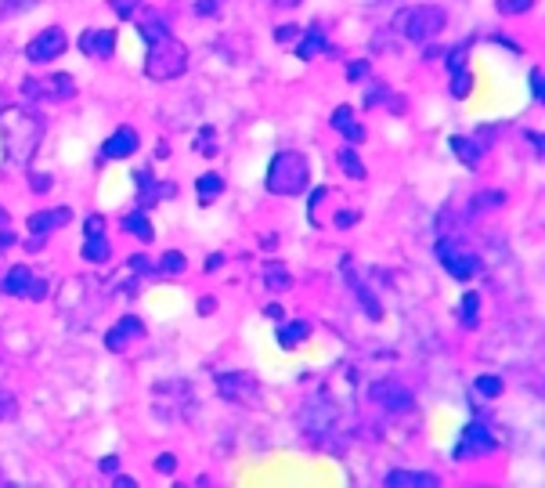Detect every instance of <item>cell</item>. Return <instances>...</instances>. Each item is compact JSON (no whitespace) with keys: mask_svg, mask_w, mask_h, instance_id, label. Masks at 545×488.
<instances>
[{"mask_svg":"<svg viewBox=\"0 0 545 488\" xmlns=\"http://www.w3.org/2000/svg\"><path fill=\"white\" fill-rule=\"evenodd\" d=\"M491 452H498L495 430H491L484 420L466 423V430H462L459 445H455V459H473V456H491Z\"/></svg>","mask_w":545,"mask_h":488,"instance_id":"9","label":"cell"},{"mask_svg":"<svg viewBox=\"0 0 545 488\" xmlns=\"http://www.w3.org/2000/svg\"><path fill=\"white\" fill-rule=\"evenodd\" d=\"M340 134H344V138H347V145H362V141H365V138H369V134H365V127H362V123H358V120H354V123H351V127H344V131H340Z\"/></svg>","mask_w":545,"mask_h":488,"instance_id":"41","label":"cell"},{"mask_svg":"<svg viewBox=\"0 0 545 488\" xmlns=\"http://www.w3.org/2000/svg\"><path fill=\"white\" fill-rule=\"evenodd\" d=\"M33 5H37V0H0V23L26 12V8H33Z\"/></svg>","mask_w":545,"mask_h":488,"instance_id":"36","label":"cell"},{"mask_svg":"<svg viewBox=\"0 0 545 488\" xmlns=\"http://www.w3.org/2000/svg\"><path fill=\"white\" fill-rule=\"evenodd\" d=\"M344 268H347V265H344ZM347 286L358 294V301H362V308H365V315H369V319H383L380 301H376V297H372V294H369V290H365V286L354 279V272H351V268H347Z\"/></svg>","mask_w":545,"mask_h":488,"instance_id":"26","label":"cell"},{"mask_svg":"<svg viewBox=\"0 0 545 488\" xmlns=\"http://www.w3.org/2000/svg\"><path fill=\"white\" fill-rule=\"evenodd\" d=\"M30 188H33L37 195H44V192L51 188V174H30Z\"/></svg>","mask_w":545,"mask_h":488,"instance_id":"45","label":"cell"},{"mask_svg":"<svg viewBox=\"0 0 545 488\" xmlns=\"http://www.w3.org/2000/svg\"><path fill=\"white\" fill-rule=\"evenodd\" d=\"M130 272H134V276H145V279H148V276H156V268L148 265V258H145V254L130 258Z\"/></svg>","mask_w":545,"mask_h":488,"instance_id":"44","label":"cell"},{"mask_svg":"<svg viewBox=\"0 0 545 488\" xmlns=\"http://www.w3.org/2000/svg\"><path fill=\"white\" fill-rule=\"evenodd\" d=\"M98 231H105V217H102V213H91V217L84 221V235H98Z\"/></svg>","mask_w":545,"mask_h":488,"instance_id":"47","label":"cell"},{"mask_svg":"<svg viewBox=\"0 0 545 488\" xmlns=\"http://www.w3.org/2000/svg\"><path fill=\"white\" fill-rule=\"evenodd\" d=\"M120 228H123V231H130L134 239H141L145 247H148V242L156 239V228H152V221H148V213H145L141 206H138V210H130V213L120 221Z\"/></svg>","mask_w":545,"mask_h":488,"instance_id":"20","label":"cell"},{"mask_svg":"<svg viewBox=\"0 0 545 488\" xmlns=\"http://www.w3.org/2000/svg\"><path fill=\"white\" fill-rule=\"evenodd\" d=\"M477 312H480V294H466L462 304H459V322L466 330H473L477 326Z\"/></svg>","mask_w":545,"mask_h":488,"instance_id":"28","label":"cell"},{"mask_svg":"<svg viewBox=\"0 0 545 488\" xmlns=\"http://www.w3.org/2000/svg\"><path fill=\"white\" fill-rule=\"evenodd\" d=\"M213 312H217V301H213V297H202V301H199V315H213Z\"/></svg>","mask_w":545,"mask_h":488,"instance_id":"52","label":"cell"},{"mask_svg":"<svg viewBox=\"0 0 545 488\" xmlns=\"http://www.w3.org/2000/svg\"><path fill=\"white\" fill-rule=\"evenodd\" d=\"M308 181H311V167H308V159H304L300 152H293V149L275 152V159L267 163L264 185H267L271 195H304Z\"/></svg>","mask_w":545,"mask_h":488,"instance_id":"2","label":"cell"},{"mask_svg":"<svg viewBox=\"0 0 545 488\" xmlns=\"http://www.w3.org/2000/svg\"><path fill=\"white\" fill-rule=\"evenodd\" d=\"M76 48H80L87 59L109 62V59L116 55V33H112V30H84Z\"/></svg>","mask_w":545,"mask_h":488,"instance_id":"14","label":"cell"},{"mask_svg":"<svg viewBox=\"0 0 545 488\" xmlns=\"http://www.w3.org/2000/svg\"><path fill=\"white\" fill-rule=\"evenodd\" d=\"M369 77H372V62H365V59H354V62H347V80L362 84V80H369Z\"/></svg>","mask_w":545,"mask_h":488,"instance_id":"37","label":"cell"},{"mask_svg":"<svg viewBox=\"0 0 545 488\" xmlns=\"http://www.w3.org/2000/svg\"><path fill=\"white\" fill-rule=\"evenodd\" d=\"M138 145H141L138 131H134V127H120V131H112V134L105 138L102 159H130V156L138 152Z\"/></svg>","mask_w":545,"mask_h":488,"instance_id":"16","label":"cell"},{"mask_svg":"<svg viewBox=\"0 0 545 488\" xmlns=\"http://www.w3.org/2000/svg\"><path fill=\"white\" fill-rule=\"evenodd\" d=\"M372 402H376L380 409H387V412H405V409H412V394H408V387H401L398 380H380V384H372Z\"/></svg>","mask_w":545,"mask_h":488,"instance_id":"13","label":"cell"},{"mask_svg":"<svg viewBox=\"0 0 545 488\" xmlns=\"http://www.w3.org/2000/svg\"><path fill=\"white\" fill-rule=\"evenodd\" d=\"M502 203H505V195H502V192L484 188L480 195H473V199H469V210H473V213H480V210H495V206H502Z\"/></svg>","mask_w":545,"mask_h":488,"instance_id":"29","label":"cell"},{"mask_svg":"<svg viewBox=\"0 0 545 488\" xmlns=\"http://www.w3.org/2000/svg\"><path fill=\"white\" fill-rule=\"evenodd\" d=\"M156 470H159V474H174V470H177V456H170V452L159 456V459H156Z\"/></svg>","mask_w":545,"mask_h":488,"instance_id":"49","label":"cell"},{"mask_svg":"<svg viewBox=\"0 0 545 488\" xmlns=\"http://www.w3.org/2000/svg\"><path fill=\"white\" fill-rule=\"evenodd\" d=\"M473 141H477V145H480V149H484V152H487V149H491V145H495V141H498V131H495V127H480V131H477V138H473Z\"/></svg>","mask_w":545,"mask_h":488,"instance_id":"43","label":"cell"},{"mask_svg":"<svg viewBox=\"0 0 545 488\" xmlns=\"http://www.w3.org/2000/svg\"><path fill=\"white\" fill-rule=\"evenodd\" d=\"M495 8H498V15H523L534 8V0H498Z\"/></svg>","mask_w":545,"mask_h":488,"instance_id":"35","label":"cell"},{"mask_svg":"<svg viewBox=\"0 0 545 488\" xmlns=\"http://www.w3.org/2000/svg\"><path fill=\"white\" fill-rule=\"evenodd\" d=\"M473 391L484 394V398H498V394L505 391V384H502L498 376H477V380H473Z\"/></svg>","mask_w":545,"mask_h":488,"instance_id":"31","label":"cell"},{"mask_svg":"<svg viewBox=\"0 0 545 488\" xmlns=\"http://www.w3.org/2000/svg\"><path fill=\"white\" fill-rule=\"evenodd\" d=\"M448 145H451V152L459 156V163H462V167H469V170H477V167H480L484 149H480L469 134H466V138H462V134H451V141H448Z\"/></svg>","mask_w":545,"mask_h":488,"instance_id":"19","label":"cell"},{"mask_svg":"<svg viewBox=\"0 0 545 488\" xmlns=\"http://www.w3.org/2000/svg\"><path fill=\"white\" fill-rule=\"evenodd\" d=\"M220 0H195V15H217Z\"/></svg>","mask_w":545,"mask_h":488,"instance_id":"50","label":"cell"},{"mask_svg":"<svg viewBox=\"0 0 545 488\" xmlns=\"http://www.w3.org/2000/svg\"><path fill=\"white\" fill-rule=\"evenodd\" d=\"M184 272H188V258L181 250H166L163 261H159V268H156V276H163V279H177Z\"/></svg>","mask_w":545,"mask_h":488,"instance_id":"25","label":"cell"},{"mask_svg":"<svg viewBox=\"0 0 545 488\" xmlns=\"http://www.w3.org/2000/svg\"><path fill=\"white\" fill-rule=\"evenodd\" d=\"M73 95H76V84L69 73H48V77L22 80V98H30V102H66Z\"/></svg>","mask_w":545,"mask_h":488,"instance_id":"6","label":"cell"},{"mask_svg":"<svg viewBox=\"0 0 545 488\" xmlns=\"http://www.w3.org/2000/svg\"><path fill=\"white\" fill-rule=\"evenodd\" d=\"M0 294L22 297V301H44V297H48V279L37 276V272L26 268V265H15V268L4 272V279H0Z\"/></svg>","mask_w":545,"mask_h":488,"instance_id":"7","label":"cell"},{"mask_svg":"<svg viewBox=\"0 0 545 488\" xmlns=\"http://www.w3.org/2000/svg\"><path fill=\"white\" fill-rule=\"evenodd\" d=\"M184 69H188V48L174 33H163V37L148 41V55H145V77L148 80L166 84V80L184 77Z\"/></svg>","mask_w":545,"mask_h":488,"instance_id":"4","label":"cell"},{"mask_svg":"<svg viewBox=\"0 0 545 488\" xmlns=\"http://www.w3.org/2000/svg\"><path fill=\"white\" fill-rule=\"evenodd\" d=\"M387 488H437V474H426V470H390L383 477Z\"/></svg>","mask_w":545,"mask_h":488,"instance_id":"18","label":"cell"},{"mask_svg":"<svg viewBox=\"0 0 545 488\" xmlns=\"http://www.w3.org/2000/svg\"><path fill=\"white\" fill-rule=\"evenodd\" d=\"M260 279H264V286L271 290V294H286V290H293V276H290V268L286 265H264V272H260Z\"/></svg>","mask_w":545,"mask_h":488,"instance_id":"22","label":"cell"},{"mask_svg":"<svg viewBox=\"0 0 545 488\" xmlns=\"http://www.w3.org/2000/svg\"><path fill=\"white\" fill-rule=\"evenodd\" d=\"M112 484H116V488H138V481H134V477H127V474H116V477H112Z\"/></svg>","mask_w":545,"mask_h":488,"instance_id":"53","label":"cell"},{"mask_svg":"<svg viewBox=\"0 0 545 488\" xmlns=\"http://www.w3.org/2000/svg\"><path fill=\"white\" fill-rule=\"evenodd\" d=\"M541 77H545L541 69H531V98H534V102L545 98V80H541Z\"/></svg>","mask_w":545,"mask_h":488,"instance_id":"42","label":"cell"},{"mask_svg":"<svg viewBox=\"0 0 545 488\" xmlns=\"http://www.w3.org/2000/svg\"><path fill=\"white\" fill-rule=\"evenodd\" d=\"M264 315H267V319H282V304H267Z\"/></svg>","mask_w":545,"mask_h":488,"instance_id":"56","label":"cell"},{"mask_svg":"<svg viewBox=\"0 0 545 488\" xmlns=\"http://www.w3.org/2000/svg\"><path fill=\"white\" fill-rule=\"evenodd\" d=\"M351 123H354V109H351V105H340V109L333 113V127L344 131V127H351Z\"/></svg>","mask_w":545,"mask_h":488,"instance_id":"40","label":"cell"},{"mask_svg":"<svg viewBox=\"0 0 545 488\" xmlns=\"http://www.w3.org/2000/svg\"><path fill=\"white\" fill-rule=\"evenodd\" d=\"M358 217H362L358 210H340V213H336V228H344V231H347V228H354V224H358Z\"/></svg>","mask_w":545,"mask_h":488,"instance_id":"46","label":"cell"},{"mask_svg":"<svg viewBox=\"0 0 545 488\" xmlns=\"http://www.w3.org/2000/svg\"><path fill=\"white\" fill-rule=\"evenodd\" d=\"M98 470H102V474H116V470H120V459H116V456H105V459L98 463Z\"/></svg>","mask_w":545,"mask_h":488,"instance_id":"51","label":"cell"},{"mask_svg":"<svg viewBox=\"0 0 545 488\" xmlns=\"http://www.w3.org/2000/svg\"><path fill=\"white\" fill-rule=\"evenodd\" d=\"M275 41H279V44H297V41H300V30H297V26H282V30L275 33Z\"/></svg>","mask_w":545,"mask_h":488,"instance_id":"48","label":"cell"},{"mask_svg":"<svg viewBox=\"0 0 545 488\" xmlns=\"http://www.w3.org/2000/svg\"><path fill=\"white\" fill-rule=\"evenodd\" d=\"M8 247H15V231H12V217H8V210L0 206V254H4Z\"/></svg>","mask_w":545,"mask_h":488,"instance_id":"34","label":"cell"},{"mask_svg":"<svg viewBox=\"0 0 545 488\" xmlns=\"http://www.w3.org/2000/svg\"><path fill=\"white\" fill-rule=\"evenodd\" d=\"M220 265H224V258H220V254H213V258H206V265H202V268H206V272H217Z\"/></svg>","mask_w":545,"mask_h":488,"instance_id":"55","label":"cell"},{"mask_svg":"<svg viewBox=\"0 0 545 488\" xmlns=\"http://www.w3.org/2000/svg\"><path fill=\"white\" fill-rule=\"evenodd\" d=\"M336 163H340V170H344L347 177H354V181H365V177H369V170H365L362 156H358L351 145H344V149L336 152Z\"/></svg>","mask_w":545,"mask_h":488,"instance_id":"24","label":"cell"},{"mask_svg":"<svg viewBox=\"0 0 545 488\" xmlns=\"http://www.w3.org/2000/svg\"><path fill=\"white\" fill-rule=\"evenodd\" d=\"M0 141L15 167H30L44 141V116L26 105H4L0 109Z\"/></svg>","mask_w":545,"mask_h":488,"instance_id":"1","label":"cell"},{"mask_svg":"<svg viewBox=\"0 0 545 488\" xmlns=\"http://www.w3.org/2000/svg\"><path fill=\"white\" fill-rule=\"evenodd\" d=\"M66 48H69L66 30H62V26H48V30H40V33L30 41L26 59H30L33 66H48V62L62 59V55H66Z\"/></svg>","mask_w":545,"mask_h":488,"instance_id":"10","label":"cell"},{"mask_svg":"<svg viewBox=\"0 0 545 488\" xmlns=\"http://www.w3.org/2000/svg\"><path fill=\"white\" fill-rule=\"evenodd\" d=\"M433 254H437V261L444 265V272H448L451 279H459V283H466V279H473V276L480 272V258H477L473 250H466L462 242L451 239V235H441V239H437Z\"/></svg>","mask_w":545,"mask_h":488,"instance_id":"5","label":"cell"},{"mask_svg":"<svg viewBox=\"0 0 545 488\" xmlns=\"http://www.w3.org/2000/svg\"><path fill=\"white\" fill-rule=\"evenodd\" d=\"M84 261H91V265H105L109 258H112V247H109V239H105V231H98V235H84Z\"/></svg>","mask_w":545,"mask_h":488,"instance_id":"23","label":"cell"},{"mask_svg":"<svg viewBox=\"0 0 545 488\" xmlns=\"http://www.w3.org/2000/svg\"><path fill=\"white\" fill-rule=\"evenodd\" d=\"M469 91H473V77H469V69L451 73V95H455V98H469Z\"/></svg>","mask_w":545,"mask_h":488,"instance_id":"33","label":"cell"},{"mask_svg":"<svg viewBox=\"0 0 545 488\" xmlns=\"http://www.w3.org/2000/svg\"><path fill=\"white\" fill-rule=\"evenodd\" d=\"M134 181H138V206H141V210H152L156 203L177 195V185H174V181H156L152 170H138Z\"/></svg>","mask_w":545,"mask_h":488,"instance_id":"11","label":"cell"},{"mask_svg":"<svg viewBox=\"0 0 545 488\" xmlns=\"http://www.w3.org/2000/svg\"><path fill=\"white\" fill-rule=\"evenodd\" d=\"M141 5H145V0H109V8H112L120 19H134Z\"/></svg>","mask_w":545,"mask_h":488,"instance_id":"38","label":"cell"},{"mask_svg":"<svg viewBox=\"0 0 545 488\" xmlns=\"http://www.w3.org/2000/svg\"><path fill=\"white\" fill-rule=\"evenodd\" d=\"M326 195H329V188H326V185H318V188L311 192V203H308V217H311V224H322V221H318V203H322Z\"/></svg>","mask_w":545,"mask_h":488,"instance_id":"39","label":"cell"},{"mask_svg":"<svg viewBox=\"0 0 545 488\" xmlns=\"http://www.w3.org/2000/svg\"><path fill=\"white\" fill-rule=\"evenodd\" d=\"M293 51H297V59H300V62H315L318 55H326V51H329V37H326V33H322V26L315 23L308 33H300V41H297V48H293Z\"/></svg>","mask_w":545,"mask_h":488,"instance_id":"17","label":"cell"},{"mask_svg":"<svg viewBox=\"0 0 545 488\" xmlns=\"http://www.w3.org/2000/svg\"><path fill=\"white\" fill-rule=\"evenodd\" d=\"M73 221V210L69 206H55V210H37V213H30V239H44L48 242V235L51 231H58V228H66Z\"/></svg>","mask_w":545,"mask_h":488,"instance_id":"12","label":"cell"},{"mask_svg":"<svg viewBox=\"0 0 545 488\" xmlns=\"http://www.w3.org/2000/svg\"><path fill=\"white\" fill-rule=\"evenodd\" d=\"M15 416H19V402H15V394H12L8 387H0V420L12 423Z\"/></svg>","mask_w":545,"mask_h":488,"instance_id":"32","label":"cell"},{"mask_svg":"<svg viewBox=\"0 0 545 488\" xmlns=\"http://www.w3.org/2000/svg\"><path fill=\"white\" fill-rule=\"evenodd\" d=\"M195 192H199V203L206 206V203H213V199L224 192V177H220V174H199Z\"/></svg>","mask_w":545,"mask_h":488,"instance_id":"27","label":"cell"},{"mask_svg":"<svg viewBox=\"0 0 545 488\" xmlns=\"http://www.w3.org/2000/svg\"><path fill=\"white\" fill-rule=\"evenodd\" d=\"M217 394L224 402H238L246 409H260V384L249 373H220L217 376Z\"/></svg>","mask_w":545,"mask_h":488,"instance_id":"8","label":"cell"},{"mask_svg":"<svg viewBox=\"0 0 545 488\" xmlns=\"http://www.w3.org/2000/svg\"><path fill=\"white\" fill-rule=\"evenodd\" d=\"M444 26H448V15L437 5H412V8H405V12H398L390 19V30L398 37L412 41V44H426V41L441 37Z\"/></svg>","mask_w":545,"mask_h":488,"instance_id":"3","label":"cell"},{"mask_svg":"<svg viewBox=\"0 0 545 488\" xmlns=\"http://www.w3.org/2000/svg\"><path fill=\"white\" fill-rule=\"evenodd\" d=\"M311 333H315V330H311V322H300V319H297V322L279 326V333H275V337H279V348H286V351H290V348H304V344L311 340Z\"/></svg>","mask_w":545,"mask_h":488,"instance_id":"21","label":"cell"},{"mask_svg":"<svg viewBox=\"0 0 545 488\" xmlns=\"http://www.w3.org/2000/svg\"><path fill=\"white\" fill-rule=\"evenodd\" d=\"M293 5H300V0H275V8H293Z\"/></svg>","mask_w":545,"mask_h":488,"instance_id":"57","label":"cell"},{"mask_svg":"<svg viewBox=\"0 0 545 488\" xmlns=\"http://www.w3.org/2000/svg\"><path fill=\"white\" fill-rule=\"evenodd\" d=\"M138 337H145V322L134 319V315H123V319L105 333V348H109L112 355H123V351L130 348V340H138Z\"/></svg>","mask_w":545,"mask_h":488,"instance_id":"15","label":"cell"},{"mask_svg":"<svg viewBox=\"0 0 545 488\" xmlns=\"http://www.w3.org/2000/svg\"><path fill=\"white\" fill-rule=\"evenodd\" d=\"M466 62H469V44H455V48L444 55V66H448V73H459V69H466Z\"/></svg>","mask_w":545,"mask_h":488,"instance_id":"30","label":"cell"},{"mask_svg":"<svg viewBox=\"0 0 545 488\" xmlns=\"http://www.w3.org/2000/svg\"><path fill=\"white\" fill-rule=\"evenodd\" d=\"M527 138H531V145H534V152L541 156V149H545V141H541V134H538V131H527Z\"/></svg>","mask_w":545,"mask_h":488,"instance_id":"54","label":"cell"}]
</instances>
